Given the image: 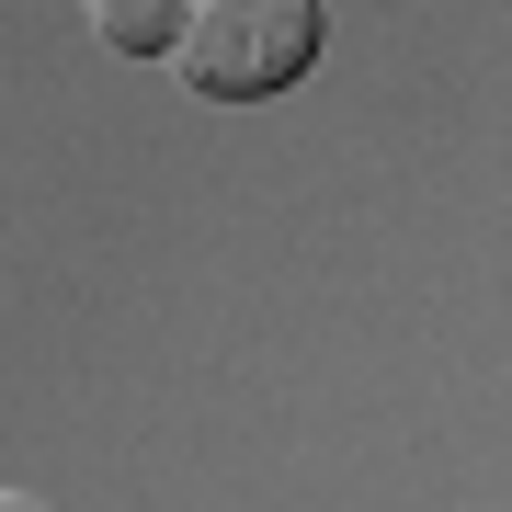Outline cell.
<instances>
[{
    "label": "cell",
    "instance_id": "1",
    "mask_svg": "<svg viewBox=\"0 0 512 512\" xmlns=\"http://www.w3.org/2000/svg\"><path fill=\"white\" fill-rule=\"evenodd\" d=\"M330 0H183V92L205 103H274L319 69Z\"/></svg>",
    "mask_w": 512,
    "mask_h": 512
},
{
    "label": "cell",
    "instance_id": "2",
    "mask_svg": "<svg viewBox=\"0 0 512 512\" xmlns=\"http://www.w3.org/2000/svg\"><path fill=\"white\" fill-rule=\"evenodd\" d=\"M92 35L114 57H171L183 46V0H92Z\"/></svg>",
    "mask_w": 512,
    "mask_h": 512
},
{
    "label": "cell",
    "instance_id": "3",
    "mask_svg": "<svg viewBox=\"0 0 512 512\" xmlns=\"http://www.w3.org/2000/svg\"><path fill=\"white\" fill-rule=\"evenodd\" d=\"M0 512H46V501H35V490H0Z\"/></svg>",
    "mask_w": 512,
    "mask_h": 512
}]
</instances>
